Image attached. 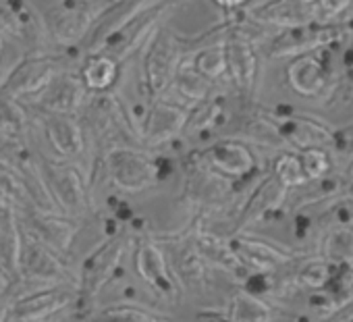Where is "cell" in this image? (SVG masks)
<instances>
[{"instance_id":"14","label":"cell","mask_w":353,"mask_h":322,"mask_svg":"<svg viewBox=\"0 0 353 322\" xmlns=\"http://www.w3.org/2000/svg\"><path fill=\"white\" fill-rule=\"evenodd\" d=\"M75 283H59L13 297L7 322H48L54 314L75 305Z\"/></svg>"},{"instance_id":"20","label":"cell","mask_w":353,"mask_h":322,"mask_svg":"<svg viewBox=\"0 0 353 322\" xmlns=\"http://www.w3.org/2000/svg\"><path fill=\"white\" fill-rule=\"evenodd\" d=\"M339 38V30L332 26H320L318 21L279 30L268 42L266 54L270 59H293L307 52H318Z\"/></svg>"},{"instance_id":"27","label":"cell","mask_w":353,"mask_h":322,"mask_svg":"<svg viewBox=\"0 0 353 322\" xmlns=\"http://www.w3.org/2000/svg\"><path fill=\"white\" fill-rule=\"evenodd\" d=\"M77 73L90 94H106L112 92V88L119 83L121 63L102 50L88 52L81 57Z\"/></svg>"},{"instance_id":"24","label":"cell","mask_w":353,"mask_h":322,"mask_svg":"<svg viewBox=\"0 0 353 322\" xmlns=\"http://www.w3.org/2000/svg\"><path fill=\"white\" fill-rule=\"evenodd\" d=\"M283 143H289L297 150L307 148H324L334 143V133L307 117L301 114H268Z\"/></svg>"},{"instance_id":"2","label":"cell","mask_w":353,"mask_h":322,"mask_svg":"<svg viewBox=\"0 0 353 322\" xmlns=\"http://www.w3.org/2000/svg\"><path fill=\"white\" fill-rule=\"evenodd\" d=\"M129 245H131V237L121 229L112 235H106V239L100 241L83 258L75 279V287H77L75 312L79 318L96 305L102 289L117 276L123 258L129 252Z\"/></svg>"},{"instance_id":"43","label":"cell","mask_w":353,"mask_h":322,"mask_svg":"<svg viewBox=\"0 0 353 322\" xmlns=\"http://www.w3.org/2000/svg\"><path fill=\"white\" fill-rule=\"evenodd\" d=\"M297 3H303V5H316L318 0H297Z\"/></svg>"},{"instance_id":"37","label":"cell","mask_w":353,"mask_h":322,"mask_svg":"<svg viewBox=\"0 0 353 322\" xmlns=\"http://www.w3.org/2000/svg\"><path fill=\"white\" fill-rule=\"evenodd\" d=\"M324 254L334 262H353V229L341 227L330 231L324 241Z\"/></svg>"},{"instance_id":"12","label":"cell","mask_w":353,"mask_h":322,"mask_svg":"<svg viewBox=\"0 0 353 322\" xmlns=\"http://www.w3.org/2000/svg\"><path fill=\"white\" fill-rule=\"evenodd\" d=\"M156 239L164 248L168 266H170V270H172V274H174V279L181 289L204 291L208 287L210 266L200 256V252L192 239L190 227L183 233L168 235V237H156Z\"/></svg>"},{"instance_id":"6","label":"cell","mask_w":353,"mask_h":322,"mask_svg":"<svg viewBox=\"0 0 353 322\" xmlns=\"http://www.w3.org/2000/svg\"><path fill=\"white\" fill-rule=\"evenodd\" d=\"M36 158H38L42 179L48 188V194L57 210L73 219H83L92 208V194H90L88 177H83L81 169L65 158L57 160V158L42 156L38 152Z\"/></svg>"},{"instance_id":"39","label":"cell","mask_w":353,"mask_h":322,"mask_svg":"<svg viewBox=\"0 0 353 322\" xmlns=\"http://www.w3.org/2000/svg\"><path fill=\"white\" fill-rule=\"evenodd\" d=\"M326 279H328V270L324 264H312L299 272V283H303L305 287H322Z\"/></svg>"},{"instance_id":"33","label":"cell","mask_w":353,"mask_h":322,"mask_svg":"<svg viewBox=\"0 0 353 322\" xmlns=\"http://www.w3.org/2000/svg\"><path fill=\"white\" fill-rule=\"evenodd\" d=\"M168 92H174L176 96H179L183 102H188V106H194L196 102L208 98L212 92H214V83L210 79H206L204 75H200L190 59H185L179 67V71H176Z\"/></svg>"},{"instance_id":"36","label":"cell","mask_w":353,"mask_h":322,"mask_svg":"<svg viewBox=\"0 0 353 322\" xmlns=\"http://www.w3.org/2000/svg\"><path fill=\"white\" fill-rule=\"evenodd\" d=\"M272 175L289 190V188H299L303 185L307 179L303 175L301 169V160L299 154H291V152H283L276 160H274V167H272Z\"/></svg>"},{"instance_id":"3","label":"cell","mask_w":353,"mask_h":322,"mask_svg":"<svg viewBox=\"0 0 353 322\" xmlns=\"http://www.w3.org/2000/svg\"><path fill=\"white\" fill-rule=\"evenodd\" d=\"M108 3L110 0H57L40 13L48 40L63 50L81 52L83 40Z\"/></svg>"},{"instance_id":"19","label":"cell","mask_w":353,"mask_h":322,"mask_svg":"<svg viewBox=\"0 0 353 322\" xmlns=\"http://www.w3.org/2000/svg\"><path fill=\"white\" fill-rule=\"evenodd\" d=\"M0 32L19 40L28 52H40L48 40L42 15L30 0H0Z\"/></svg>"},{"instance_id":"41","label":"cell","mask_w":353,"mask_h":322,"mask_svg":"<svg viewBox=\"0 0 353 322\" xmlns=\"http://www.w3.org/2000/svg\"><path fill=\"white\" fill-rule=\"evenodd\" d=\"M11 301H13V293L7 285V289L0 293V322H7L9 320V308H11Z\"/></svg>"},{"instance_id":"23","label":"cell","mask_w":353,"mask_h":322,"mask_svg":"<svg viewBox=\"0 0 353 322\" xmlns=\"http://www.w3.org/2000/svg\"><path fill=\"white\" fill-rule=\"evenodd\" d=\"M243 19L256 28H276L287 30L318 19L314 5H303L297 0H266L243 13Z\"/></svg>"},{"instance_id":"35","label":"cell","mask_w":353,"mask_h":322,"mask_svg":"<svg viewBox=\"0 0 353 322\" xmlns=\"http://www.w3.org/2000/svg\"><path fill=\"white\" fill-rule=\"evenodd\" d=\"M241 139L262 145H283L281 135L276 133L268 114H252L241 121Z\"/></svg>"},{"instance_id":"18","label":"cell","mask_w":353,"mask_h":322,"mask_svg":"<svg viewBox=\"0 0 353 322\" xmlns=\"http://www.w3.org/2000/svg\"><path fill=\"white\" fill-rule=\"evenodd\" d=\"M225 57H227V77L231 79L233 88L239 96L252 98L256 83H258V71H260V59L254 46V40L243 34L239 28L229 23V32L225 36Z\"/></svg>"},{"instance_id":"11","label":"cell","mask_w":353,"mask_h":322,"mask_svg":"<svg viewBox=\"0 0 353 322\" xmlns=\"http://www.w3.org/2000/svg\"><path fill=\"white\" fill-rule=\"evenodd\" d=\"M17 214L28 239L40 241L63 256L69 254L79 233V219L67 217L59 210H40L34 206H19Z\"/></svg>"},{"instance_id":"25","label":"cell","mask_w":353,"mask_h":322,"mask_svg":"<svg viewBox=\"0 0 353 322\" xmlns=\"http://www.w3.org/2000/svg\"><path fill=\"white\" fill-rule=\"evenodd\" d=\"M190 233H192V239H194L200 256L206 260L208 266L221 268L231 274H239V270H245V266L241 264V260L237 258V254L231 245V239H225L223 235H216L198 223L190 225Z\"/></svg>"},{"instance_id":"29","label":"cell","mask_w":353,"mask_h":322,"mask_svg":"<svg viewBox=\"0 0 353 322\" xmlns=\"http://www.w3.org/2000/svg\"><path fill=\"white\" fill-rule=\"evenodd\" d=\"M231 245L245 268H252L262 274L272 272L287 262V256L279 248H274L266 241H260V239L235 235V237H231Z\"/></svg>"},{"instance_id":"44","label":"cell","mask_w":353,"mask_h":322,"mask_svg":"<svg viewBox=\"0 0 353 322\" xmlns=\"http://www.w3.org/2000/svg\"><path fill=\"white\" fill-rule=\"evenodd\" d=\"M5 202V198H3V192H0V204H3Z\"/></svg>"},{"instance_id":"34","label":"cell","mask_w":353,"mask_h":322,"mask_svg":"<svg viewBox=\"0 0 353 322\" xmlns=\"http://www.w3.org/2000/svg\"><path fill=\"white\" fill-rule=\"evenodd\" d=\"M272 310L252 291H237L231 297L227 322H270Z\"/></svg>"},{"instance_id":"4","label":"cell","mask_w":353,"mask_h":322,"mask_svg":"<svg viewBox=\"0 0 353 322\" xmlns=\"http://www.w3.org/2000/svg\"><path fill=\"white\" fill-rule=\"evenodd\" d=\"M185 59L188 48L183 38L168 26H158L145 42L141 59V81L145 94L150 98L164 96Z\"/></svg>"},{"instance_id":"13","label":"cell","mask_w":353,"mask_h":322,"mask_svg":"<svg viewBox=\"0 0 353 322\" xmlns=\"http://www.w3.org/2000/svg\"><path fill=\"white\" fill-rule=\"evenodd\" d=\"M196 156L204 167H208L231 183L252 177L258 169V160L252 148L239 137L212 139L202 150H196Z\"/></svg>"},{"instance_id":"46","label":"cell","mask_w":353,"mask_h":322,"mask_svg":"<svg viewBox=\"0 0 353 322\" xmlns=\"http://www.w3.org/2000/svg\"><path fill=\"white\" fill-rule=\"evenodd\" d=\"M351 135H353V129H351Z\"/></svg>"},{"instance_id":"17","label":"cell","mask_w":353,"mask_h":322,"mask_svg":"<svg viewBox=\"0 0 353 322\" xmlns=\"http://www.w3.org/2000/svg\"><path fill=\"white\" fill-rule=\"evenodd\" d=\"M23 106L30 112V119L36 121L52 150L65 158V160H77L85 154L88 141H85V131L81 121L75 114H61V112H50L42 110L34 104L23 102Z\"/></svg>"},{"instance_id":"1","label":"cell","mask_w":353,"mask_h":322,"mask_svg":"<svg viewBox=\"0 0 353 322\" xmlns=\"http://www.w3.org/2000/svg\"><path fill=\"white\" fill-rule=\"evenodd\" d=\"M81 112L85 141H92L100 154L114 145H139L137 123L117 94H92Z\"/></svg>"},{"instance_id":"31","label":"cell","mask_w":353,"mask_h":322,"mask_svg":"<svg viewBox=\"0 0 353 322\" xmlns=\"http://www.w3.org/2000/svg\"><path fill=\"white\" fill-rule=\"evenodd\" d=\"M225 121H227L225 98L210 94L208 98L190 106L188 123H185V129L181 135L183 137H202V135L214 131L216 127H223Z\"/></svg>"},{"instance_id":"28","label":"cell","mask_w":353,"mask_h":322,"mask_svg":"<svg viewBox=\"0 0 353 322\" xmlns=\"http://www.w3.org/2000/svg\"><path fill=\"white\" fill-rule=\"evenodd\" d=\"M287 196V188L274 177H266L258 190L250 196V200L245 202L241 214H239V229H245L258 221H264L266 217H270L272 212H276Z\"/></svg>"},{"instance_id":"40","label":"cell","mask_w":353,"mask_h":322,"mask_svg":"<svg viewBox=\"0 0 353 322\" xmlns=\"http://www.w3.org/2000/svg\"><path fill=\"white\" fill-rule=\"evenodd\" d=\"M212 3L227 13H241L250 5V0H212Z\"/></svg>"},{"instance_id":"42","label":"cell","mask_w":353,"mask_h":322,"mask_svg":"<svg viewBox=\"0 0 353 322\" xmlns=\"http://www.w3.org/2000/svg\"><path fill=\"white\" fill-rule=\"evenodd\" d=\"M7 289V283H5V279L3 276H0V293H3Z\"/></svg>"},{"instance_id":"30","label":"cell","mask_w":353,"mask_h":322,"mask_svg":"<svg viewBox=\"0 0 353 322\" xmlns=\"http://www.w3.org/2000/svg\"><path fill=\"white\" fill-rule=\"evenodd\" d=\"M83 322H176L174 318L160 314L148 305L131 303V301H117L108 305H94L81 316Z\"/></svg>"},{"instance_id":"45","label":"cell","mask_w":353,"mask_h":322,"mask_svg":"<svg viewBox=\"0 0 353 322\" xmlns=\"http://www.w3.org/2000/svg\"><path fill=\"white\" fill-rule=\"evenodd\" d=\"M0 40H3V32H0Z\"/></svg>"},{"instance_id":"7","label":"cell","mask_w":353,"mask_h":322,"mask_svg":"<svg viewBox=\"0 0 353 322\" xmlns=\"http://www.w3.org/2000/svg\"><path fill=\"white\" fill-rule=\"evenodd\" d=\"M104 177L123 194H143L158 185L154 154L139 145H114L100 154Z\"/></svg>"},{"instance_id":"32","label":"cell","mask_w":353,"mask_h":322,"mask_svg":"<svg viewBox=\"0 0 353 322\" xmlns=\"http://www.w3.org/2000/svg\"><path fill=\"white\" fill-rule=\"evenodd\" d=\"M227 32H229V28L223 34L210 38L206 44L198 46L188 57L192 67L200 75L210 79L212 83H216L219 79H223L227 75V57H225V36H227Z\"/></svg>"},{"instance_id":"5","label":"cell","mask_w":353,"mask_h":322,"mask_svg":"<svg viewBox=\"0 0 353 322\" xmlns=\"http://www.w3.org/2000/svg\"><path fill=\"white\" fill-rule=\"evenodd\" d=\"M79 50H63V52H32L21 59V63L13 69L5 85L0 88V96L28 102L32 100L48 81L67 69H77L81 61Z\"/></svg>"},{"instance_id":"22","label":"cell","mask_w":353,"mask_h":322,"mask_svg":"<svg viewBox=\"0 0 353 322\" xmlns=\"http://www.w3.org/2000/svg\"><path fill=\"white\" fill-rule=\"evenodd\" d=\"M26 245V233L17 214V206L0 204V276L7 285H15L21 272V254Z\"/></svg>"},{"instance_id":"9","label":"cell","mask_w":353,"mask_h":322,"mask_svg":"<svg viewBox=\"0 0 353 322\" xmlns=\"http://www.w3.org/2000/svg\"><path fill=\"white\" fill-rule=\"evenodd\" d=\"M133 243V268L135 274L143 281V285L160 299L179 301L183 289L176 283L164 248L156 239V235H139Z\"/></svg>"},{"instance_id":"16","label":"cell","mask_w":353,"mask_h":322,"mask_svg":"<svg viewBox=\"0 0 353 322\" xmlns=\"http://www.w3.org/2000/svg\"><path fill=\"white\" fill-rule=\"evenodd\" d=\"M190 106L164 100V96L152 98L150 106L139 121V145L145 150L160 148L181 137L188 123Z\"/></svg>"},{"instance_id":"21","label":"cell","mask_w":353,"mask_h":322,"mask_svg":"<svg viewBox=\"0 0 353 322\" xmlns=\"http://www.w3.org/2000/svg\"><path fill=\"white\" fill-rule=\"evenodd\" d=\"M88 98H90V92L85 90L77 69H67L54 75L46 88H42L32 100H28V104H34L50 112L79 117Z\"/></svg>"},{"instance_id":"8","label":"cell","mask_w":353,"mask_h":322,"mask_svg":"<svg viewBox=\"0 0 353 322\" xmlns=\"http://www.w3.org/2000/svg\"><path fill=\"white\" fill-rule=\"evenodd\" d=\"M75 279H77V272L71 270L67 256L46 248L40 241L26 237L19 281L15 285H9V289L13 297H17L21 293L42 289V287H50L59 283H75Z\"/></svg>"},{"instance_id":"38","label":"cell","mask_w":353,"mask_h":322,"mask_svg":"<svg viewBox=\"0 0 353 322\" xmlns=\"http://www.w3.org/2000/svg\"><path fill=\"white\" fill-rule=\"evenodd\" d=\"M299 160H301V169L307 181L320 179L328 173L330 163H328V154L324 152V148H307L299 152Z\"/></svg>"},{"instance_id":"26","label":"cell","mask_w":353,"mask_h":322,"mask_svg":"<svg viewBox=\"0 0 353 322\" xmlns=\"http://www.w3.org/2000/svg\"><path fill=\"white\" fill-rule=\"evenodd\" d=\"M287 83L289 88L305 98H316L324 92L328 83V71L316 52L293 57L287 65Z\"/></svg>"},{"instance_id":"15","label":"cell","mask_w":353,"mask_h":322,"mask_svg":"<svg viewBox=\"0 0 353 322\" xmlns=\"http://www.w3.org/2000/svg\"><path fill=\"white\" fill-rule=\"evenodd\" d=\"M181 167H183V198L192 208H196L204 217L206 212L219 208L225 202L231 181L204 167L196 152L183 156Z\"/></svg>"},{"instance_id":"10","label":"cell","mask_w":353,"mask_h":322,"mask_svg":"<svg viewBox=\"0 0 353 322\" xmlns=\"http://www.w3.org/2000/svg\"><path fill=\"white\" fill-rule=\"evenodd\" d=\"M179 3L181 0H148L119 32H114L106 40V44L100 50L110 54L119 63L127 61L135 50H139L148 42V38L160 26L162 17Z\"/></svg>"}]
</instances>
